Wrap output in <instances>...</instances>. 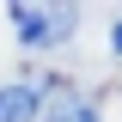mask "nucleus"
Masks as SVG:
<instances>
[{"label": "nucleus", "instance_id": "2", "mask_svg": "<svg viewBox=\"0 0 122 122\" xmlns=\"http://www.w3.org/2000/svg\"><path fill=\"white\" fill-rule=\"evenodd\" d=\"M0 122H37V86L30 79L0 86Z\"/></svg>", "mask_w": 122, "mask_h": 122}, {"label": "nucleus", "instance_id": "4", "mask_svg": "<svg viewBox=\"0 0 122 122\" xmlns=\"http://www.w3.org/2000/svg\"><path fill=\"white\" fill-rule=\"evenodd\" d=\"M110 43H116V55H122V25H116V30H110Z\"/></svg>", "mask_w": 122, "mask_h": 122}, {"label": "nucleus", "instance_id": "3", "mask_svg": "<svg viewBox=\"0 0 122 122\" xmlns=\"http://www.w3.org/2000/svg\"><path fill=\"white\" fill-rule=\"evenodd\" d=\"M37 122H98V104L79 98V92H61L49 110H37Z\"/></svg>", "mask_w": 122, "mask_h": 122}, {"label": "nucleus", "instance_id": "1", "mask_svg": "<svg viewBox=\"0 0 122 122\" xmlns=\"http://www.w3.org/2000/svg\"><path fill=\"white\" fill-rule=\"evenodd\" d=\"M12 25L30 49H49L73 30V6L67 0H12Z\"/></svg>", "mask_w": 122, "mask_h": 122}]
</instances>
